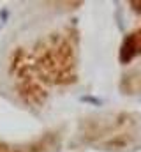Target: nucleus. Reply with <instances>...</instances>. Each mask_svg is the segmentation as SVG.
I'll use <instances>...</instances> for the list:
<instances>
[{"instance_id":"1","label":"nucleus","mask_w":141,"mask_h":152,"mask_svg":"<svg viewBox=\"0 0 141 152\" xmlns=\"http://www.w3.org/2000/svg\"><path fill=\"white\" fill-rule=\"evenodd\" d=\"M7 76L12 92L25 106H44L53 88L78 80L76 32L58 28L32 44L14 48L7 58Z\"/></svg>"},{"instance_id":"2","label":"nucleus","mask_w":141,"mask_h":152,"mask_svg":"<svg viewBox=\"0 0 141 152\" xmlns=\"http://www.w3.org/2000/svg\"><path fill=\"white\" fill-rule=\"evenodd\" d=\"M76 143L97 151L131 152L141 149V115L134 112H106L79 120Z\"/></svg>"},{"instance_id":"3","label":"nucleus","mask_w":141,"mask_h":152,"mask_svg":"<svg viewBox=\"0 0 141 152\" xmlns=\"http://www.w3.org/2000/svg\"><path fill=\"white\" fill-rule=\"evenodd\" d=\"M57 140L58 134L55 131L46 133L39 140L27 142V143H7L0 140V152H49L57 145Z\"/></svg>"},{"instance_id":"4","label":"nucleus","mask_w":141,"mask_h":152,"mask_svg":"<svg viewBox=\"0 0 141 152\" xmlns=\"http://www.w3.org/2000/svg\"><path fill=\"white\" fill-rule=\"evenodd\" d=\"M138 57H141V27L132 30L120 46V60L124 64H129Z\"/></svg>"},{"instance_id":"5","label":"nucleus","mask_w":141,"mask_h":152,"mask_svg":"<svg viewBox=\"0 0 141 152\" xmlns=\"http://www.w3.org/2000/svg\"><path fill=\"white\" fill-rule=\"evenodd\" d=\"M120 88L125 94H141V67L132 69L122 76Z\"/></svg>"},{"instance_id":"6","label":"nucleus","mask_w":141,"mask_h":152,"mask_svg":"<svg viewBox=\"0 0 141 152\" xmlns=\"http://www.w3.org/2000/svg\"><path fill=\"white\" fill-rule=\"evenodd\" d=\"M131 5H134V9H136V11H141V2H132Z\"/></svg>"}]
</instances>
